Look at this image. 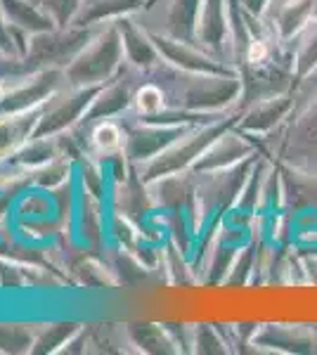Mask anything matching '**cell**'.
I'll return each mask as SVG.
<instances>
[{"label":"cell","instance_id":"cell-1","mask_svg":"<svg viewBox=\"0 0 317 355\" xmlns=\"http://www.w3.org/2000/svg\"><path fill=\"white\" fill-rule=\"evenodd\" d=\"M93 142H95L97 150L112 152V150H117V147L121 145V133H119V128L114 123H100L95 128V133H93Z\"/></svg>","mask_w":317,"mask_h":355},{"label":"cell","instance_id":"cell-2","mask_svg":"<svg viewBox=\"0 0 317 355\" xmlns=\"http://www.w3.org/2000/svg\"><path fill=\"white\" fill-rule=\"evenodd\" d=\"M135 105L140 112L145 114H157L161 107H164V97H161V90L154 88V85H145V88L137 93Z\"/></svg>","mask_w":317,"mask_h":355},{"label":"cell","instance_id":"cell-3","mask_svg":"<svg viewBox=\"0 0 317 355\" xmlns=\"http://www.w3.org/2000/svg\"><path fill=\"white\" fill-rule=\"evenodd\" d=\"M265 55H268V48H265V43H261V41L251 43V48H249V62H261V60H265Z\"/></svg>","mask_w":317,"mask_h":355},{"label":"cell","instance_id":"cell-4","mask_svg":"<svg viewBox=\"0 0 317 355\" xmlns=\"http://www.w3.org/2000/svg\"><path fill=\"white\" fill-rule=\"evenodd\" d=\"M0 97H3V85H0Z\"/></svg>","mask_w":317,"mask_h":355}]
</instances>
